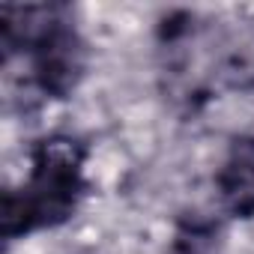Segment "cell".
<instances>
[{
    "mask_svg": "<svg viewBox=\"0 0 254 254\" xmlns=\"http://www.w3.org/2000/svg\"><path fill=\"white\" fill-rule=\"evenodd\" d=\"M90 144L75 132H51L30 144L27 177L3 191V236L9 242L69 224L90 194Z\"/></svg>",
    "mask_w": 254,
    "mask_h": 254,
    "instance_id": "3",
    "label": "cell"
},
{
    "mask_svg": "<svg viewBox=\"0 0 254 254\" xmlns=\"http://www.w3.org/2000/svg\"><path fill=\"white\" fill-rule=\"evenodd\" d=\"M224 248H227L224 215L203 209H183L174 218L165 254H224Z\"/></svg>",
    "mask_w": 254,
    "mask_h": 254,
    "instance_id": "5",
    "label": "cell"
},
{
    "mask_svg": "<svg viewBox=\"0 0 254 254\" xmlns=\"http://www.w3.org/2000/svg\"><path fill=\"white\" fill-rule=\"evenodd\" d=\"M3 66L24 63L27 87L42 102H66L90 72V42L69 3H6L0 9Z\"/></svg>",
    "mask_w": 254,
    "mask_h": 254,
    "instance_id": "2",
    "label": "cell"
},
{
    "mask_svg": "<svg viewBox=\"0 0 254 254\" xmlns=\"http://www.w3.org/2000/svg\"><path fill=\"white\" fill-rule=\"evenodd\" d=\"M156 69L165 102L194 117L221 93L254 90V51L218 18L171 9L156 24Z\"/></svg>",
    "mask_w": 254,
    "mask_h": 254,
    "instance_id": "1",
    "label": "cell"
},
{
    "mask_svg": "<svg viewBox=\"0 0 254 254\" xmlns=\"http://www.w3.org/2000/svg\"><path fill=\"white\" fill-rule=\"evenodd\" d=\"M212 189L224 218H254V132H239L230 138L224 159L212 174Z\"/></svg>",
    "mask_w": 254,
    "mask_h": 254,
    "instance_id": "4",
    "label": "cell"
}]
</instances>
